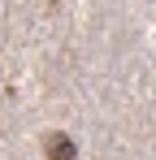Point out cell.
I'll list each match as a JSON object with an SVG mask.
<instances>
[{"mask_svg": "<svg viewBox=\"0 0 156 160\" xmlns=\"http://www.w3.org/2000/svg\"><path fill=\"white\" fill-rule=\"evenodd\" d=\"M44 152H48V160H78L74 138H70V134H61V130H52L48 138H44Z\"/></svg>", "mask_w": 156, "mask_h": 160, "instance_id": "1", "label": "cell"}]
</instances>
